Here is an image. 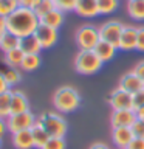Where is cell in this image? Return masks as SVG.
Returning <instances> with one entry per match:
<instances>
[{"label":"cell","instance_id":"cell-25","mask_svg":"<svg viewBox=\"0 0 144 149\" xmlns=\"http://www.w3.org/2000/svg\"><path fill=\"white\" fill-rule=\"evenodd\" d=\"M11 115V90L0 93V118H8Z\"/></svg>","mask_w":144,"mask_h":149},{"label":"cell","instance_id":"cell-41","mask_svg":"<svg viewBox=\"0 0 144 149\" xmlns=\"http://www.w3.org/2000/svg\"><path fill=\"white\" fill-rule=\"evenodd\" d=\"M88 149H110L109 144H105V143H102V141H96V143H93L90 144V148Z\"/></svg>","mask_w":144,"mask_h":149},{"label":"cell","instance_id":"cell-2","mask_svg":"<svg viewBox=\"0 0 144 149\" xmlns=\"http://www.w3.org/2000/svg\"><path fill=\"white\" fill-rule=\"evenodd\" d=\"M51 102L56 112H60V113L76 112L81 107V93L73 86H62L53 93Z\"/></svg>","mask_w":144,"mask_h":149},{"label":"cell","instance_id":"cell-3","mask_svg":"<svg viewBox=\"0 0 144 149\" xmlns=\"http://www.w3.org/2000/svg\"><path fill=\"white\" fill-rule=\"evenodd\" d=\"M37 121L44 126V129L48 132L50 137H59L65 138L68 132V124L67 120L60 112H44L37 116Z\"/></svg>","mask_w":144,"mask_h":149},{"label":"cell","instance_id":"cell-27","mask_svg":"<svg viewBox=\"0 0 144 149\" xmlns=\"http://www.w3.org/2000/svg\"><path fill=\"white\" fill-rule=\"evenodd\" d=\"M119 6V0H98V8H99V14H111L115 13Z\"/></svg>","mask_w":144,"mask_h":149},{"label":"cell","instance_id":"cell-17","mask_svg":"<svg viewBox=\"0 0 144 149\" xmlns=\"http://www.w3.org/2000/svg\"><path fill=\"white\" fill-rule=\"evenodd\" d=\"M96 53V56L99 58L102 62H109V61H111L115 58V54H116V51H118V47L113 45V44H110V42H107V40H99L96 44L95 47V50H93Z\"/></svg>","mask_w":144,"mask_h":149},{"label":"cell","instance_id":"cell-33","mask_svg":"<svg viewBox=\"0 0 144 149\" xmlns=\"http://www.w3.org/2000/svg\"><path fill=\"white\" fill-rule=\"evenodd\" d=\"M132 132H133L135 137L144 138V121H141V120L135 121V123L132 124Z\"/></svg>","mask_w":144,"mask_h":149},{"label":"cell","instance_id":"cell-26","mask_svg":"<svg viewBox=\"0 0 144 149\" xmlns=\"http://www.w3.org/2000/svg\"><path fill=\"white\" fill-rule=\"evenodd\" d=\"M3 74H5V79H6L9 87L17 86V84H20V81H22V74H20L19 67H8L6 72H3Z\"/></svg>","mask_w":144,"mask_h":149},{"label":"cell","instance_id":"cell-35","mask_svg":"<svg viewBox=\"0 0 144 149\" xmlns=\"http://www.w3.org/2000/svg\"><path fill=\"white\" fill-rule=\"evenodd\" d=\"M136 50L144 53V25L138 26V42H136Z\"/></svg>","mask_w":144,"mask_h":149},{"label":"cell","instance_id":"cell-18","mask_svg":"<svg viewBox=\"0 0 144 149\" xmlns=\"http://www.w3.org/2000/svg\"><path fill=\"white\" fill-rule=\"evenodd\" d=\"M39 20H40V23H44V25H48L51 28L59 30V28L62 26V23L65 22V13H62L57 8H54V9H51L50 13H46L44 17H40Z\"/></svg>","mask_w":144,"mask_h":149},{"label":"cell","instance_id":"cell-36","mask_svg":"<svg viewBox=\"0 0 144 149\" xmlns=\"http://www.w3.org/2000/svg\"><path fill=\"white\" fill-rule=\"evenodd\" d=\"M127 149H144V138H139V137H135L130 144L127 146Z\"/></svg>","mask_w":144,"mask_h":149},{"label":"cell","instance_id":"cell-14","mask_svg":"<svg viewBox=\"0 0 144 149\" xmlns=\"http://www.w3.org/2000/svg\"><path fill=\"white\" fill-rule=\"evenodd\" d=\"M74 13L81 17L91 19L99 16V8H98V0H78Z\"/></svg>","mask_w":144,"mask_h":149},{"label":"cell","instance_id":"cell-9","mask_svg":"<svg viewBox=\"0 0 144 149\" xmlns=\"http://www.w3.org/2000/svg\"><path fill=\"white\" fill-rule=\"evenodd\" d=\"M34 34H36L37 39H39L44 50L53 48V47L57 44V39H59L57 30H56V28H51L48 25H44V23H39V26H37Z\"/></svg>","mask_w":144,"mask_h":149},{"label":"cell","instance_id":"cell-20","mask_svg":"<svg viewBox=\"0 0 144 149\" xmlns=\"http://www.w3.org/2000/svg\"><path fill=\"white\" fill-rule=\"evenodd\" d=\"M40 64H42L40 54H37V53H25L19 68L23 70V72H34V70H37L40 67Z\"/></svg>","mask_w":144,"mask_h":149},{"label":"cell","instance_id":"cell-40","mask_svg":"<svg viewBox=\"0 0 144 149\" xmlns=\"http://www.w3.org/2000/svg\"><path fill=\"white\" fill-rule=\"evenodd\" d=\"M8 132V124H6V118H0V138L5 137V134Z\"/></svg>","mask_w":144,"mask_h":149},{"label":"cell","instance_id":"cell-4","mask_svg":"<svg viewBox=\"0 0 144 149\" xmlns=\"http://www.w3.org/2000/svg\"><path fill=\"white\" fill-rule=\"evenodd\" d=\"M102 64L93 50H79L73 61V67L79 74H95L101 70Z\"/></svg>","mask_w":144,"mask_h":149},{"label":"cell","instance_id":"cell-28","mask_svg":"<svg viewBox=\"0 0 144 149\" xmlns=\"http://www.w3.org/2000/svg\"><path fill=\"white\" fill-rule=\"evenodd\" d=\"M51 9H54L53 0H40V2L34 6V13H36V16L40 19V17H44L46 13H50Z\"/></svg>","mask_w":144,"mask_h":149},{"label":"cell","instance_id":"cell-22","mask_svg":"<svg viewBox=\"0 0 144 149\" xmlns=\"http://www.w3.org/2000/svg\"><path fill=\"white\" fill-rule=\"evenodd\" d=\"M20 48L25 51V53H37V54H40V51L44 50L42 45H40V42H39V39L36 37V34L22 37L20 39Z\"/></svg>","mask_w":144,"mask_h":149},{"label":"cell","instance_id":"cell-12","mask_svg":"<svg viewBox=\"0 0 144 149\" xmlns=\"http://www.w3.org/2000/svg\"><path fill=\"white\" fill-rule=\"evenodd\" d=\"M133 138L132 127H111V141L116 149H127Z\"/></svg>","mask_w":144,"mask_h":149},{"label":"cell","instance_id":"cell-6","mask_svg":"<svg viewBox=\"0 0 144 149\" xmlns=\"http://www.w3.org/2000/svg\"><path fill=\"white\" fill-rule=\"evenodd\" d=\"M36 121H37V116L31 110L20 112V113H11L6 118L8 132L14 134V132H20V130H28L34 126Z\"/></svg>","mask_w":144,"mask_h":149},{"label":"cell","instance_id":"cell-13","mask_svg":"<svg viewBox=\"0 0 144 149\" xmlns=\"http://www.w3.org/2000/svg\"><path fill=\"white\" fill-rule=\"evenodd\" d=\"M118 86L133 95V93L143 90V88H144V82L133 72H127V73H124L123 76L119 78V84H118Z\"/></svg>","mask_w":144,"mask_h":149},{"label":"cell","instance_id":"cell-31","mask_svg":"<svg viewBox=\"0 0 144 149\" xmlns=\"http://www.w3.org/2000/svg\"><path fill=\"white\" fill-rule=\"evenodd\" d=\"M42 149H67V143H65V138L50 137V140L45 143Z\"/></svg>","mask_w":144,"mask_h":149},{"label":"cell","instance_id":"cell-37","mask_svg":"<svg viewBox=\"0 0 144 149\" xmlns=\"http://www.w3.org/2000/svg\"><path fill=\"white\" fill-rule=\"evenodd\" d=\"M17 2H19V6H25V8L34 9V6L40 2V0H17Z\"/></svg>","mask_w":144,"mask_h":149},{"label":"cell","instance_id":"cell-16","mask_svg":"<svg viewBox=\"0 0 144 149\" xmlns=\"http://www.w3.org/2000/svg\"><path fill=\"white\" fill-rule=\"evenodd\" d=\"M11 143L16 149H33L34 148V141H33L31 129L11 134Z\"/></svg>","mask_w":144,"mask_h":149},{"label":"cell","instance_id":"cell-23","mask_svg":"<svg viewBox=\"0 0 144 149\" xmlns=\"http://www.w3.org/2000/svg\"><path fill=\"white\" fill-rule=\"evenodd\" d=\"M20 47V37L11 34V33H6L2 39H0V50L5 53H8V51H11L14 48H19Z\"/></svg>","mask_w":144,"mask_h":149},{"label":"cell","instance_id":"cell-39","mask_svg":"<svg viewBox=\"0 0 144 149\" xmlns=\"http://www.w3.org/2000/svg\"><path fill=\"white\" fill-rule=\"evenodd\" d=\"M6 33H8V30H6V17L0 16V39H2Z\"/></svg>","mask_w":144,"mask_h":149},{"label":"cell","instance_id":"cell-8","mask_svg":"<svg viewBox=\"0 0 144 149\" xmlns=\"http://www.w3.org/2000/svg\"><path fill=\"white\" fill-rule=\"evenodd\" d=\"M107 102L111 107V110H123V109H133L132 104V93L121 88L119 86L110 92L107 96Z\"/></svg>","mask_w":144,"mask_h":149},{"label":"cell","instance_id":"cell-21","mask_svg":"<svg viewBox=\"0 0 144 149\" xmlns=\"http://www.w3.org/2000/svg\"><path fill=\"white\" fill-rule=\"evenodd\" d=\"M127 14L133 20L144 22V0H127Z\"/></svg>","mask_w":144,"mask_h":149},{"label":"cell","instance_id":"cell-42","mask_svg":"<svg viewBox=\"0 0 144 149\" xmlns=\"http://www.w3.org/2000/svg\"><path fill=\"white\" fill-rule=\"evenodd\" d=\"M135 113H136V120H141V121H144V106L135 110Z\"/></svg>","mask_w":144,"mask_h":149},{"label":"cell","instance_id":"cell-34","mask_svg":"<svg viewBox=\"0 0 144 149\" xmlns=\"http://www.w3.org/2000/svg\"><path fill=\"white\" fill-rule=\"evenodd\" d=\"M132 72H133V73L136 74V76H138V78L144 82V59L138 61V62L135 64V67L132 68Z\"/></svg>","mask_w":144,"mask_h":149},{"label":"cell","instance_id":"cell-10","mask_svg":"<svg viewBox=\"0 0 144 149\" xmlns=\"http://www.w3.org/2000/svg\"><path fill=\"white\" fill-rule=\"evenodd\" d=\"M136 121V113L133 109L111 110L110 113V126L111 127H132Z\"/></svg>","mask_w":144,"mask_h":149},{"label":"cell","instance_id":"cell-5","mask_svg":"<svg viewBox=\"0 0 144 149\" xmlns=\"http://www.w3.org/2000/svg\"><path fill=\"white\" fill-rule=\"evenodd\" d=\"M99 40H101L99 30L95 25H90V23L79 26L74 33V42H76L79 50H95V47Z\"/></svg>","mask_w":144,"mask_h":149},{"label":"cell","instance_id":"cell-1","mask_svg":"<svg viewBox=\"0 0 144 149\" xmlns=\"http://www.w3.org/2000/svg\"><path fill=\"white\" fill-rule=\"evenodd\" d=\"M39 23L40 20L36 16L34 9L25 8V6H17L16 11L11 13L6 17V30L8 33H11V34L22 39V37L34 34Z\"/></svg>","mask_w":144,"mask_h":149},{"label":"cell","instance_id":"cell-30","mask_svg":"<svg viewBox=\"0 0 144 149\" xmlns=\"http://www.w3.org/2000/svg\"><path fill=\"white\" fill-rule=\"evenodd\" d=\"M76 2H78V0H53L54 8L60 9L62 13L74 11V8H76Z\"/></svg>","mask_w":144,"mask_h":149},{"label":"cell","instance_id":"cell-43","mask_svg":"<svg viewBox=\"0 0 144 149\" xmlns=\"http://www.w3.org/2000/svg\"><path fill=\"white\" fill-rule=\"evenodd\" d=\"M0 149H2V138H0Z\"/></svg>","mask_w":144,"mask_h":149},{"label":"cell","instance_id":"cell-32","mask_svg":"<svg viewBox=\"0 0 144 149\" xmlns=\"http://www.w3.org/2000/svg\"><path fill=\"white\" fill-rule=\"evenodd\" d=\"M132 104H133V110H136V109L144 106V88L132 95Z\"/></svg>","mask_w":144,"mask_h":149},{"label":"cell","instance_id":"cell-29","mask_svg":"<svg viewBox=\"0 0 144 149\" xmlns=\"http://www.w3.org/2000/svg\"><path fill=\"white\" fill-rule=\"evenodd\" d=\"M17 6H19L17 0H0V16L8 17L11 13L16 11Z\"/></svg>","mask_w":144,"mask_h":149},{"label":"cell","instance_id":"cell-24","mask_svg":"<svg viewBox=\"0 0 144 149\" xmlns=\"http://www.w3.org/2000/svg\"><path fill=\"white\" fill-rule=\"evenodd\" d=\"M25 56V51H23L20 47L19 48H14L8 53H5V64L8 67H20V62Z\"/></svg>","mask_w":144,"mask_h":149},{"label":"cell","instance_id":"cell-38","mask_svg":"<svg viewBox=\"0 0 144 149\" xmlns=\"http://www.w3.org/2000/svg\"><path fill=\"white\" fill-rule=\"evenodd\" d=\"M8 90H11V87L8 86L6 79H5V74L0 72V93H5V92H8Z\"/></svg>","mask_w":144,"mask_h":149},{"label":"cell","instance_id":"cell-11","mask_svg":"<svg viewBox=\"0 0 144 149\" xmlns=\"http://www.w3.org/2000/svg\"><path fill=\"white\" fill-rule=\"evenodd\" d=\"M136 42H138V26L124 25V30L121 33V37L118 42V50L121 51L136 50Z\"/></svg>","mask_w":144,"mask_h":149},{"label":"cell","instance_id":"cell-19","mask_svg":"<svg viewBox=\"0 0 144 149\" xmlns=\"http://www.w3.org/2000/svg\"><path fill=\"white\" fill-rule=\"evenodd\" d=\"M31 134H33V141H34V148L36 149H42L45 146V143L50 140L48 132L44 129V126H42L39 121H36L34 126L31 127Z\"/></svg>","mask_w":144,"mask_h":149},{"label":"cell","instance_id":"cell-7","mask_svg":"<svg viewBox=\"0 0 144 149\" xmlns=\"http://www.w3.org/2000/svg\"><path fill=\"white\" fill-rule=\"evenodd\" d=\"M124 25L125 23L119 22V20H115V19L101 23V25L98 26L101 39L118 47V42H119V37H121V33H123V30H124Z\"/></svg>","mask_w":144,"mask_h":149},{"label":"cell","instance_id":"cell-15","mask_svg":"<svg viewBox=\"0 0 144 149\" xmlns=\"http://www.w3.org/2000/svg\"><path fill=\"white\" fill-rule=\"evenodd\" d=\"M30 110V101L28 96L22 90H11V113H20V112Z\"/></svg>","mask_w":144,"mask_h":149}]
</instances>
